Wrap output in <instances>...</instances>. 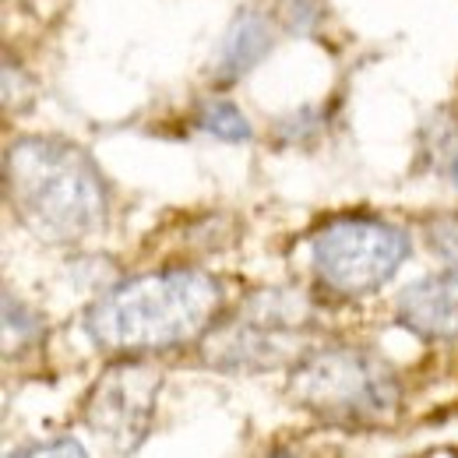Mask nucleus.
<instances>
[{
    "instance_id": "obj_4",
    "label": "nucleus",
    "mask_w": 458,
    "mask_h": 458,
    "mask_svg": "<svg viewBox=\"0 0 458 458\" xmlns=\"http://www.w3.org/2000/svg\"><path fill=\"white\" fill-rule=\"evenodd\" d=\"M409 258V236L370 216L332 219L310 236V265L335 296H363L385 286Z\"/></svg>"
},
{
    "instance_id": "obj_5",
    "label": "nucleus",
    "mask_w": 458,
    "mask_h": 458,
    "mask_svg": "<svg viewBox=\"0 0 458 458\" xmlns=\"http://www.w3.org/2000/svg\"><path fill=\"white\" fill-rule=\"evenodd\" d=\"M159 385L163 377L148 363H114L89 392V430L103 437L114 452H134L152 430Z\"/></svg>"
},
{
    "instance_id": "obj_8",
    "label": "nucleus",
    "mask_w": 458,
    "mask_h": 458,
    "mask_svg": "<svg viewBox=\"0 0 458 458\" xmlns=\"http://www.w3.org/2000/svg\"><path fill=\"white\" fill-rule=\"evenodd\" d=\"M268 50H272V25H268V18H261L258 11H243L226 29V36L219 43V54H216V64H212V78L236 81L258 60H265Z\"/></svg>"
},
{
    "instance_id": "obj_6",
    "label": "nucleus",
    "mask_w": 458,
    "mask_h": 458,
    "mask_svg": "<svg viewBox=\"0 0 458 458\" xmlns=\"http://www.w3.org/2000/svg\"><path fill=\"white\" fill-rule=\"evenodd\" d=\"M296 325H300V318L286 314L283 293H276V296L268 293L236 325L223 328L219 335H216V328L208 332L212 363H219V367H247V370L276 367L279 360H286L293 352V328Z\"/></svg>"
},
{
    "instance_id": "obj_1",
    "label": "nucleus",
    "mask_w": 458,
    "mask_h": 458,
    "mask_svg": "<svg viewBox=\"0 0 458 458\" xmlns=\"http://www.w3.org/2000/svg\"><path fill=\"white\" fill-rule=\"evenodd\" d=\"M219 310L223 289L212 276L191 268L148 272L96 300L85 332L114 356H145L205 339Z\"/></svg>"
},
{
    "instance_id": "obj_11",
    "label": "nucleus",
    "mask_w": 458,
    "mask_h": 458,
    "mask_svg": "<svg viewBox=\"0 0 458 458\" xmlns=\"http://www.w3.org/2000/svg\"><path fill=\"white\" fill-rule=\"evenodd\" d=\"M427 233H430V243H434L437 258H441L452 272H458V219L455 216L434 219V223L427 226Z\"/></svg>"
},
{
    "instance_id": "obj_12",
    "label": "nucleus",
    "mask_w": 458,
    "mask_h": 458,
    "mask_svg": "<svg viewBox=\"0 0 458 458\" xmlns=\"http://www.w3.org/2000/svg\"><path fill=\"white\" fill-rule=\"evenodd\" d=\"M18 455H85V448L71 437H57L50 445H32V448H21Z\"/></svg>"
},
{
    "instance_id": "obj_2",
    "label": "nucleus",
    "mask_w": 458,
    "mask_h": 458,
    "mask_svg": "<svg viewBox=\"0 0 458 458\" xmlns=\"http://www.w3.org/2000/svg\"><path fill=\"white\" fill-rule=\"evenodd\" d=\"M4 198L47 243L85 240L106 223V183L96 163L60 138H21L7 148Z\"/></svg>"
},
{
    "instance_id": "obj_7",
    "label": "nucleus",
    "mask_w": 458,
    "mask_h": 458,
    "mask_svg": "<svg viewBox=\"0 0 458 458\" xmlns=\"http://www.w3.org/2000/svg\"><path fill=\"white\" fill-rule=\"evenodd\" d=\"M399 321L430 343L458 339V272L420 279L399 296Z\"/></svg>"
},
{
    "instance_id": "obj_10",
    "label": "nucleus",
    "mask_w": 458,
    "mask_h": 458,
    "mask_svg": "<svg viewBox=\"0 0 458 458\" xmlns=\"http://www.w3.org/2000/svg\"><path fill=\"white\" fill-rule=\"evenodd\" d=\"M14 335H18V349H25V343L39 339V321L29 314L25 303H18V300L7 293V296H4V345L14 343Z\"/></svg>"
},
{
    "instance_id": "obj_3",
    "label": "nucleus",
    "mask_w": 458,
    "mask_h": 458,
    "mask_svg": "<svg viewBox=\"0 0 458 458\" xmlns=\"http://www.w3.org/2000/svg\"><path fill=\"white\" fill-rule=\"evenodd\" d=\"M289 395L310 416L339 427H385L399 416L402 405L395 370L356 345L307 352L293 367Z\"/></svg>"
},
{
    "instance_id": "obj_9",
    "label": "nucleus",
    "mask_w": 458,
    "mask_h": 458,
    "mask_svg": "<svg viewBox=\"0 0 458 458\" xmlns=\"http://www.w3.org/2000/svg\"><path fill=\"white\" fill-rule=\"evenodd\" d=\"M198 127H201L205 134L219 138V141H247V138H250L247 116L240 114L233 103H226V99H208V103H201V110H198Z\"/></svg>"
}]
</instances>
